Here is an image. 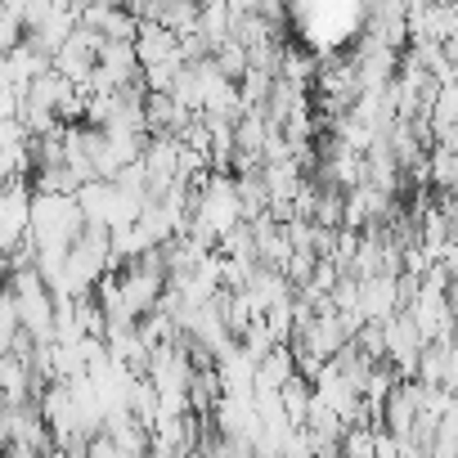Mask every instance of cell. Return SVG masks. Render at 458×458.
<instances>
[{
	"label": "cell",
	"instance_id": "cell-4",
	"mask_svg": "<svg viewBox=\"0 0 458 458\" xmlns=\"http://www.w3.org/2000/svg\"><path fill=\"white\" fill-rule=\"evenodd\" d=\"M211 64H216V68H220V72H225L229 81H234V86H239V81H243V77L252 72V59H248V46H239L234 37H225V41L216 46V55H211Z\"/></svg>",
	"mask_w": 458,
	"mask_h": 458
},
{
	"label": "cell",
	"instance_id": "cell-8",
	"mask_svg": "<svg viewBox=\"0 0 458 458\" xmlns=\"http://www.w3.org/2000/svg\"><path fill=\"white\" fill-rule=\"evenodd\" d=\"M5 284H10V261L0 257V293H5Z\"/></svg>",
	"mask_w": 458,
	"mask_h": 458
},
{
	"label": "cell",
	"instance_id": "cell-6",
	"mask_svg": "<svg viewBox=\"0 0 458 458\" xmlns=\"http://www.w3.org/2000/svg\"><path fill=\"white\" fill-rule=\"evenodd\" d=\"M23 37H28L23 19H19L14 10H5V5H0V55H10V50H19V46H23Z\"/></svg>",
	"mask_w": 458,
	"mask_h": 458
},
{
	"label": "cell",
	"instance_id": "cell-3",
	"mask_svg": "<svg viewBox=\"0 0 458 458\" xmlns=\"http://www.w3.org/2000/svg\"><path fill=\"white\" fill-rule=\"evenodd\" d=\"M189 108L171 95V90H148L144 95V131L148 135H180L189 126Z\"/></svg>",
	"mask_w": 458,
	"mask_h": 458
},
{
	"label": "cell",
	"instance_id": "cell-1",
	"mask_svg": "<svg viewBox=\"0 0 458 458\" xmlns=\"http://www.w3.org/2000/svg\"><path fill=\"white\" fill-rule=\"evenodd\" d=\"M104 46H108V41H104L95 28H81V23H77V28H72V37L55 50V72H59V77H68L72 86H86V81H90V72L99 68Z\"/></svg>",
	"mask_w": 458,
	"mask_h": 458
},
{
	"label": "cell",
	"instance_id": "cell-7",
	"mask_svg": "<svg viewBox=\"0 0 458 458\" xmlns=\"http://www.w3.org/2000/svg\"><path fill=\"white\" fill-rule=\"evenodd\" d=\"M5 458H50V454H41V449H10Z\"/></svg>",
	"mask_w": 458,
	"mask_h": 458
},
{
	"label": "cell",
	"instance_id": "cell-2",
	"mask_svg": "<svg viewBox=\"0 0 458 458\" xmlns=\"http://www.w3.org/2000/svg\"><path fill=\"white\" fill-rule=\"evenodd\" d=\"M135 59L140 68H162V64H180V37L166 23H140L135 32Z\"/></svg>",
	"mask_w": 458,
	"mask_h": 458
},
{
	"label": "cell",
	"instance_id": "cell-5",
	"mask_svg": "<svg viewBox=\"0 0 458 458\" xmlns=\"http://www.w3.org/2000/svg\"><path fill=\"white\" fill-rule=\"evenodd\" d=\"M19 333H23V324H19V306H14L10 293H0V351H14Z\"/></svg>",
	"mask_w": 458,
	"mask_h": 458
}]
</instances>
